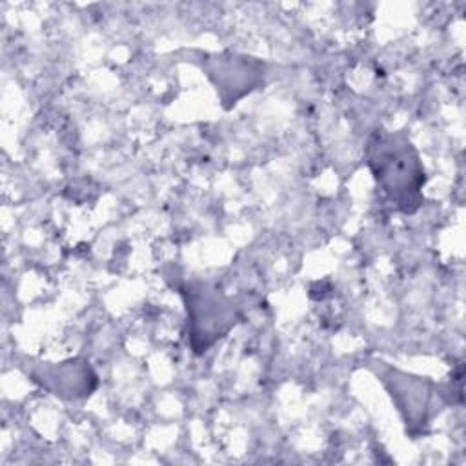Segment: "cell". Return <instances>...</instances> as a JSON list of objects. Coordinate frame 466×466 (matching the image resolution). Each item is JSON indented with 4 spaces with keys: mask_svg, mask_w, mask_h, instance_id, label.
I'll list each match as a JSON object with an SVG mask.
<instances>
[{
    "mask_svg": "<svg viewBox=\"0 0 466 466\" xmlns=\"http://www.w3.org/2000/svg\"><path fill=\"white\" fill-rule=\"evenodd\" d=\"M370 166L380 187L400 209L411 211L419 206V189L424 182V173L406 137L386 135L371 142Z\"/></svg>",
    "mask_w": 466,
    "mask_h": 466,
    "instance_id": "cell-1",
    "label": "cell"
}]
</instances>
